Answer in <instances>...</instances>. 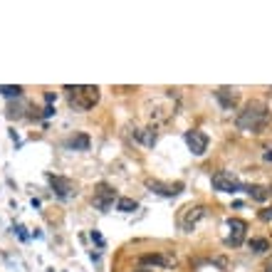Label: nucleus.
<instances>
[{"instance_id": "f257e3e1", "label": "nucleus", "mask_w": 272, "mask_h": 272, "mask_svg": "<svg viewBox=\"0 0 272 272\" xmlns=\"http://www.w3.org/2000/svg\"><path fill=\"white\" fill-rule=\"evenodd\" d=\"M267 119H270V109H267L265 101H247L243 107V112L235 119V124H238V129H243V131L260 134V131L265 129Z\"/></svg>"}, {"instance_id": "f03ea898", "label": "nucleus", "mask_w": 272, "mask_h": 272, "mask_svg": "<svg viewBox=\"0 0 272 272\" xmlns=\"http://www.w3.org/2000/svg\"><path fill=\"white\" fill-rule=\"evenodd\" d=\"M67 97H70V104L74 109H92L97 101H99V87H65Z\"/></svg>"}, {"instance_id": "7ed1b4c3", "label": "nucleus", "mask_w": 272, "mask_h": 272, "mask_svg": "<svg viewBox=\"0 0 272 272\" xmlns=\"http://www.w3.org/2000/svg\"><path fill=\"white\" fill-rule=\"evenodd\" d=\"M213 188L215 191H220V193H235V191H240V181L233 176V173H228V171H218L213 176Z\"/></svg>"}, {"instance_id": "20e7f679", "label": "nucleus", "mask_w": 272, "mask_h": 272, "mask_svg": "<svg viewBox=\"0 0 272 272\" xmlns=\"http://www.w3.org/2000/svg\"><path fill=\"white\" fill-rule=\"evenodd\" d=\"M186 143H188V149H191L193 156H203V154L208 151V136L198 129L186 131Z\"/></svg>"}, {"instance_id": "39448f33", "label": "nucleus", "mask_w": 272, "mask_h": 272, "mask_svg": "<svg viewBox=\"0 0 272 272\" xmlns=\"http://www.w3.org/2000/svg\"><path fill=\"white\" fill-rule=\"evenodd\" d=\"M116 193L112 186H107V183H99L97 191H94V205L99 208V211H109L112 208V203H114Z\"/></svg>"}, {"instance_id": "423d86ee", "label": "nucleus", "mask_w": 272, "mask_h": 272, "mask_svg": "<svg viewBox=\"0 0 272 272\" xmlns=\"http://www.w3.org/2000/svg\"><path fill=\"white\" fill-rule=\"evenodd\" d=\"M228 228H230V235H228V245H233V247H238V245L243 243L245 238V220H238V218H230L228 220Z\"/></svg>"}, {"instance_id": "0eeeda50", "label": "nucleus", "mask_w": 272, "mask_h": 272, "mask_svg": "<svg viewBox=\"0 0 272 272\" xmlns=\"http://www.w3.org/2000/svg\"><path fill=\"white\" fill-rule=\"evenodd\" d=\"M146 186L156 193H163V196H178L183 191V183H161V181H149Z\"/></svg>"}, {"instance_id": "6e6552de", "label": "nucleus", "mask_w": 272, "mask_h": 272, "mask_svg": "<svg viewBox=\"0 0 272 272\" xmlns=\"http://www.w3.org/2000/svg\"><path fill=\"white\" fill-rule=\"evenodd\" d=\"M215 97L223 104V109H233V107L238 104V92H235V89H228V87H220V89L215 92Z\"/></svg>"}, {"instance_id": "1a4fd4ad", "label": "nucleus", "mask_w": 272, "mask_h": 272, "mask_svg": "<svg viewBox=\"0 0 272 272\" xmlns=\"http://www.w3.org/2000/svg\"><path fill=\"white\" fill-rule=\"evenodd\" d=\"M50 183H52V188L57 191V196H62V198H67V196H72V193H77L74 186H72L67 178H62V176H50Z\"/></svg>"}, {"instance_id": "9d476101", "label": "nucleus", "mask_w": 272, "mask_h": 272, "mask_svg": "<svg viewBox=\"0 0 272 272\" xmlns=\"http://www.w3.org/2000/svg\"><path fill=\"white\" fill-rule=\"evenodd\" d=\"M176 260L169 255H141V265H161V267H171Z\"/></svg>"}, {"instance_id": "9b49d317", "label": "nucleus", "mask_w": 272, "mask_h": 272, "mask_svg": "<svg viewBox=\"0 0 272 272\" xmlns=\"http://www.w3.org/2000/svg\"><path fill=\"white\" fill-rule=\"evenodd\" d=\"M245 191H247L255 201H267V198H270V188H265V186H247Z\"/></svg>"}, {"instance_id": "f8f14e48", "label": "nucleus", "mask_w": 272, "mask_h": 272, "mask_svg": "<svg viewBox=\"0 0 272 272\" xmlns=\"http://www.w3.org/2000/svg\"><path fill=\"white\" fill-rule=\"evenodd\" d=\"M67 146H70V149H79V151H87V149H89V136L79 134V136L70 139V141H67Z\"/></svg>"}, {"instance_id": "ddd939ff", "label": "nucleus", "mask_w": 272, "mask_h": 272, "mask_svg": "<svg viewBox=\"0 0 272 272\" xmlns=\"http://www.w3.org/2000/svg\"><path fill=\"white\" fill-rule=\"evenodd\" d=\"M136 139L143 141L146 146H154V143H156V134H154V131H149V129H141V131H136Z\"/></svg>"}, {"instance_id": "4468645a", "label": "nucleus", "mask_w": 272, "mask_h": 272, "mask_svg": "<svg viewBox=\"0 0 272 272\" xmlns=\"http://www.w3.org/2000/svg\"><path fill=\"white\" fill-rule=\"evenodd\" d=\"M116 208H119L121 213H131V211H136V201H134V198H119V201H116Z\"/></svg>"}, {"instance_id": "2eb2a0df", "label": "nucleus", "mask_w": 272, "mask_h": 272, "mask_svg": "<svg viewBox=\"0 0 272 272\" xmlns=\"http://www.w3.org/2000/svg\"><path fill=\"white\" fill-rule=\"evenodd\" d=\"M270 247V243L265 240V238H255V240H250V250L253 253H265Z\"/></svg>"}, {"instance_id": "dca6fc26", "label": "nucleus", "mask_w": 272, "mask_h": 272, "mask_svg": "<svg viewBox=\"0 0 272 272\" xmlns=\"http://www.w3.org/2000/svg\"><path fill=\"white\" fill-rule=\"evenodd\" d=\"M0 94H5V97H20L23 94V87H8V85H0Z\"/></svg>"}, {"instance_id": "f3484780", "label": "nucleus", "mask_w": 272, "mask_h": 272, "mask_svg": "<svg viewBox=\"0 0 272 272\" xmlns=\"http://www.w3.org/2000/svg\"><path fill=\"white\" fill-rule=\"evenodd\" d=\"M260 218H262V220H272V211H262Z\"/></svg>"}, {"instance_id": "a211bd4d", "label": "nucleus", "mask_w": 272, "mask_h": 272, "mask_svg": "<svg viewBox=\"0 0 272 272\" xmlns=\"http://www.w3.org/2000/svg\"><path fill=\"white\" fill-rule=\"evenodd\" d=\"M265 161H272V149H267V151H265Z\"/></svg>"}, {"instance_id": "6ab92c4d", "label": "nucleus", "mask_w": 272, "mask_h": 272, "mask_svg": "<svg viewBox=\"0 0 272 272\" xmlns=\"http://www.w3.org/2000/svg\"><path fill=\"white\" fill-rule=\"evenodd\" d=\"M265 272H272V265H270V267H267V270H265Z\"/></svg>"}, {"instance_id": "aec40b11", "label": "nucleus", "mask_w": 272, "mask_h": 272, "mask_svg": "<svg viewBox=\"0 0 272 272\" xmlns=\"http://www.w3.org/2000/svg\"><path fill=\"white\" fill-rule=\"evenodd\" d=\"M136 272H149V270H136Z\"/></svg>"}]
</instances>
